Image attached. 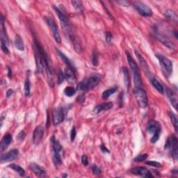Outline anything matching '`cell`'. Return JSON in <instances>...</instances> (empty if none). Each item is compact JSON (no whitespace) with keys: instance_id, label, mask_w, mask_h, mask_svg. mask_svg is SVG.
<instances>
[{"instance_id":"e575fe53","label":"cell","mask_w":178,"mask_h":178,"mask_svg":"<svg viewBox=\"0 0 178 178\" xmlns=\"http://www.w3.org/2000/svg\"><path fill=\"white\" fill-rule=\"evenodd\" d=\"M71 4L77 11L82 10V3L80 1H72Z\"/></svg>"},{"instance_id":"7a4b0ae2","label":"cell","mask_w":178,"mask_h":178,"mask_svg":"<svg viewBox=\"0 0 178 178\" xmlns=\"http://www.w3.org/2000/svg\"><path fill=\"white\" fill-rule=\"evenodd\" d=\"M100 78L99 76L96 75H93L88 79V80L81 81L78 84L77 86V89L80 91H88V90H92L97 86L99 82H100Z\"/></svg>"},{"instance_id":"5b68a950","label":"cell","mask_w":178,"mask_h":178,"mask_svg":"<svg viewBox=\"0 0 178 178\" xmlns=\"http://www.w3.org/2000/svg\"><path fill=\"white\" fill-rule=\"evenodd\" d=\"M45 20L47 24L49 27L50 29L51 30V32L52 33V36L56 42L59 44L61 43V38L60 36V33H59L57 25L55 23V22L52 19V17L50 16H45Z\"/></svg>"},{"instance_id":"8d00e7d4","label":"cell","mask_w":178,"mask_h":178,"mask_svg":"<svg viewBox=\"0 0 178 178\" xmlns=\"http://www.w3.org/2000/svg\"><path fill=\"white\" fill-rule=\"evenodd\" d=\"M148 157V154H140L137 156V157H135L134 159V162H143L144 160L146 159Z\"/></svg>"},{"instance_id":"7402d4cb","label":"cell","mask_w":178,"mask_h":178,"mask_svg":"<svg viewBox=\"0 0 178 178\" xmlns=\"http://www.w3.org/2000/svg\"><path fill=\"white\" fill-rule=\"evenodd\" d=\"M135 54H136V55H137L138 59V60H139L140 63H141V66L143 67V70H144V71H145V72L147 73V74H148V73H149V74L150 75L151 73L150 72L148 65V63H146V61H145V59H143V57L142 56H141V54H140V53H138V52H137V51H136V52H135Z\"/></svg>"},{"instance_id":"484cf974","label":"cell","mask_w":178,"mask_h":178,"mask_svg":"<svg viewBox=\"0 0 178 178\" xmlns=\"http://www.w3.org/2000/svg\"><path fill=\"white\" fill-rule=\"evenodd\" d=\"M150 81H151V83L152 84V86L154 87V89H156V90H157L158 92H159L160 93H163V91H164L163 86H162V84L157 80L156 78L151 77Z\"/></svg>"},{"instance_id":"8992f818","label":"cell","mask_w":178,"mask_h":178,"mask_svg":"<svg viewBox=\"0 0 178 178\" xmlns=\"http://www.w3.org/2000/svg\"><path fill=\"white\" fill-rule=\"evenodd\" d=\"M165 148L170 150L171 157L175 160H177L178 155L177 149V138L176 136H172L170 139L166 141Z\"/></svg>"},{"instance_id":"d6a6232c","label":"cell","mask_w":178,"mask_h":178,"mask_svg":"<svg viewBox=\"0 0 178 178\" xmlns=\"http://www.w3.org/2000/svg\"><path fill=\"white\" fill-rule=\"evenodd\" d=\"M75 93L76 90L72 86H67L64 90L65 95L67 96V97H72L75 94Z\"/></svg>"},{"instance_id":"f6af8a7d","label":"cell","mask_w":178,"mask_h":178,"mask_svg":"<svg viewBox=\"0 0 178 178\" xmlns=\"http://www.w3.org/2000/svg\"><path fill=\"white\" fill-rule=\"evenodd\" d=\"M118 4H120L121 6H123V7H129L130 5V3L128 1H125V0H121V1H118Z\"/></svg>"},{"instance_id":"9a60e30c","label":"cell","mask_w":178,"mask_h":178,"mask_svg":"<svg viewBox=\"0 0 178 178\" xmlns=\"http://www.w3.org/2000/svg\"><path fill=\"white\" fill-rule=\"evenodd\" d=\"M29 168L32 170V172H33L36 176L39 177H47V173L46 171L42 167V166L38 165L36 163H32L29 165Z\"/></svg>"},{"instance_id":"52a82bcc","label":"cell","mask_w":178,"mask_h":178,"mask_svg":"<svg viewBox=\"0 0 178 178\" xmlns=\"http://www.w3.org/2000/svg\"><path fill=\"white\" fill-rule=\"evenodd\" d=\"M155 56L159 60L160 66L162 67V68L165 70L168 75H171L173 72V63H172L171 61L168 58L165 57L164 56L159 54H157Z\"/></svg>"},{"instance_id":"7bdbcfd3","label":"cell","mask_w":178,"mask_h":178,"mask_svg":"<svg viewBox=\"0 0 178 178\" xmlns=\"http://www.w3.org/2000/svg\"><path fill=\"white\" fill-rule=\"evenodd\" d=\"M81 163L84 166H88L89 164V159L88 157H87L86 155H83L81 157Z\"/></svg>"},{"instance_id":"681fc988","label":"cell","mask_w":178,"mask_h":178,"mask_svg":"<svg viewBox=\"0 0 178 178\" xmlns=\"http://www.w3.org/2000/svg\"><path fill=\"white\" fill-rule=\"evenodd\" d=\"M49 126H50V114L49 112L47 111V125H46L47 128H49Z\"/></svg>"},{"instance_id":"30bf717a","label":"cell","mask_w":178,"mask_h":178,"mask_svg":"<svg viewBox=\"0 0 178 178\" xmlns=\"http://www.w3.org/2000/svg\"><path fill=\"white\" fill-rule=\"evenodd\" d=\"M134 7L141 15L144 17L151 16L152 15V11L148 5L143 2H136L134 3Z\"/></svg>"},{"instance_id":"cb8c5ba5","label":"cell","mask_w":178,"mask_h":178,"mask_svg":"<svg viewBox=\"0 0 178 178\" xmlns=\"http://www.w3.org/2000/svg\"><path fill=\"white\" fill-rule=\"evenodd\" d=\"M166 95L168 96V98L169 99V100H170L171 104L173 106L174 108L177 110V99H176V97H175L173 93L172 92L171 90L169 89H166Z\"/></svg>"},{"instance_id":"9c48e42d","label":"cell","mask_w":178,"mask_h":178,"mask_svg":"<svg viewBox=\"0 0 178 178\" xmlns=\"http://www.w3.org/2000/svg\"><path fill=\"white\" fill-rule=\"evenodd\" d=\"M154 35L155 36L158 41H159L160 43H162L163 45H165L166 47H167L168 48H170L171 50H175L176 49V45L173 43L170 39H168L166 36L163 35L162 33H161L159 32V31L157 30V29H155L154 31Z\"/></svg>"},{"instance_id":"e0dca14e","label":"cell","mask_w":178,"mask_h":178,"mask_svg":"<svg viewBox=\"0 0 178 178\" xmlns=\"http://www.w3.org/2000/svg\"><path fill=\"white\" fill-rule=\"evenodd\" d=\"M11 141H12V135L10 134H6L2 138L1 143H0V151H1V152H4L8 148V145L11 143Z\"/></svg>"},{"instance_id":"bcb514c9","label":"cell","mask_w":178,"mask_h":178,"mask_svg":"<svg viewBox=\"0 0 178 178\" xmlns=\"http://www.w3.org/2000/svg\"><path fill=\"white\" fill-rule=\"evenodd\" d=\"M123 93H121L119 96V101H118V104H119L120 107L123 106Z\"/></svg>"},{"instance_id":"d590c367","label":"cell","mask_w":178,"mask_h":178,"mask_svg":"<svg viewBox=\"0 0 178 178\" xmlns=\"http://www.w3.org/2000/svg\"><path fill=\"white\" fill-rule=\"evenodd\" d=\"M57 83L59 85H60V84L63 82V80H65V75H64V72H63V71L61 70H59L58 72V74H57Z\"/></svg>"},{"instance_id":"60d3db41","label":"cell","mask_w":178,"mask_h":178,"mask_svg":"<svg viewBox=\"0 0 178 178\" xmlns=\"http://www.w3.org/2000/svg\"><path fill=\"white\" fill-rule=\"evenodd\" d=\"M76 135H77V132H76V129L75 127H73L71 129V132H70V139H71L72 142L75 141Z\"/></svg>"},{"instance_id":"d6986e66","label":"cell","mask_w":178,"mask_h":178,"mask_svg":"<svg viewBox=\"0 0 178 178\" xmlns=\"http://www.w3.org/2000/svg\"><path fill=\"white\" fill-rule=\"evenodd\" d=\"M75 73H76V71H75L74 70L67 67L65 69V71H64L65 78H66V80L69 81H75L76 80Z\"/></svg>"},{"instance_id":"f35d334b","label":"cell","mask_w":178,"mask_h":178,"mask_svg":"<svg viewBox=\"0 0 178 178\" xmlns=\"http://www.w3.org/2000/svg\"><path fill=\"white\" fill-rule=\"evenodd\" d=\"M145 164L153 166L155 168H160L162 166V164L159 162H156V161H148V162H145Z\"/></svg>"},{"instance_id":"2e32d148","label":"cell","mask_w":178,"mask_h":178,"mask_svg":"<svg viewBox=\"0 0 178 178\" xmlns=\"http://www.w3.org/2000/svg\"><path fill=\"white\" fill-rule=\"evenodd\" d=\"M113 106H114V104H113V102H111L102 103L95 107L94 109H93V113L95 114H98L103 111H107V110L111 109L113 108Z\"/></svg>"},{"instance_id":"f907efd6","label":"cell","mask_w":178,"mask_h":178,"mask_svg":"<svg viewBox=\"0 0 178 178\" xmlns=\"http://www.w3.org/2000/svg\"><path fill=\"white\" fill-rule=\"evenodd\" d=\"M7 69H8V77L11 78V77H12V70H11V69L9 67H8Z\"/></svg>"},{"instance_id":"4316f807","label":"cell","mask_w":178,"mask_h":178,"mask_svg":"<svg viewBox=\"0 0 178 178\" xmlns=\"http://www.w3.org/2000/svg\"><path fill=\"white\" fill-rule=\"evenodd\" d=\"M15 47L20 51H24V42L22 41V38L20 36L17 35L15 36Z\"/></svg>"},{"instance_id":"ac0fdd59","label":"cell","mask_w":178,"mask_h":178,"mask_svg":"<svg viewBox=\"0 0 178 178\" xmlns=\"http://www.w3.org/2000/svg\"><path fill=\"white\" fill-rule=\"evenodd\" d=\"M56 51H57V53L59 54V56H60V57L62 59V60H63L64 61V63L67 65V66L70 67V68L74 70L75 71H76V68H75L74 65H73L72 61L70 60L68 57H67V56L65 55L63 52H61V51L59 50L56 49Z\"/></svg>"},{"instance_id":"d4e9b609","label":"cell","mask_w":178,"mask_h":178,"mask_svg":"<svg viewBox=\"0 0 178 178\" xmlns=\"http://www.w3.org/2000/svg\"><path fill=\"white\" fill-rule=\"evenodd\" d=\"M51 143H52V148H53V150L55 151V152H57L60 153L61 152H62L63 150V148H62V145L60 144V143L58 141L56 140L55 137L52 136V138H51Z\"/></svg>"},{"instance_id":"5bb4252c","label":"cell","mask_w":178,"mask_h":178,"mask_svg":"<svg viewBox=\"0 0 178 178\" xmlns=\"http://www.w3.org/2000/svg\"><path fill=\"white\" fill-rule=\"evenodd\" d=\"M19 154L18 149H13L1 157V163L10 162L17 159Z\"/></svg>"},{"instance_id":"8fae6325","label":"cell","mask_w":178,"mask_h":178,"mask_svg":"<svg viewBox=\"0 0 178 178\" xmlns=\"http://www.w3.org/2000/svg\"><path fill=\"white\" fill-rule=\"evenodd\" d=\"M65 118L64 109L62 107H59L54 109L52 114V120L53 123L54 125H58L63 121Z\"/></svg>"},{"instance_id":"74e56055","label":"cell","mask_w":178,"mask_h":178,"mask_svg":"<svg viewBox=\"0 0 178 178\" xmlns=\"http://www.w3.org/2000/svg\"><path fill=\"white\" fill-rule=\"evenodd\" d=\"M92 63H93V66H97L98 65V55L97 51L96 50H94L93 52Z\"/></svg>"},{"instance_id":"c3c4849f","label":"cell","mask_w":178,"mask_h":178,"mask_svg":"<svg viewBox=\"0 0 178 178\" xmlns=\"http://www.w3.org/2000/svg\"><path fill=\"white\" fill-rule=\"evenodd\" d=\"M84 100H85V98L84 97V95H80V97L77 98V101L80 103H83L84 102Z\"/></svg>"},{"instance_id":"f1b7e54d","label":"cell","mask_w":178,"mask_h":178,"mask_svg":"<svg viewBox=\"0 0 178 178\" xmlns=\"http://www.w3.org/2000/svg\"><path fill=\"white\" fill-rule=\"evenodd\" d=\"M164 15L166 16V18L170 19L173 21H177V14L174 12L173 11H172L171 9H167L164 12Z\"/></svg>"},{"instance_id":"b9f144b4","label":"cell","mask_w":178,"mask_h":178,"mask_svg":"<svg viewBox=\"0 0 178 178\" xmlns=\"http://www.w3.org/2000/svg\"><path fill=\"white\" fill-rule=\"evenodd\" d=\"M112 38H113V36H112V33L111 32H107L105 33V40L107 43H109L111 41Z\"/></svg>"},{"instance_id":"3957f363","label":"cell","mask_w":178,"mask_h":178,"mask_svg":"<svg viewBox=\"0 0 178 178\" xmlns=\"http://www.w3.org/2000/svg\"><path fill=\"white\" fill-rule=\"evenodd\" d=\"M147 130L149 134H152V137L150 140L151 143H156L159 140L161 130H162L160 124L154 120H150L147 125Z\"/></svg>"},{"instance_id":"4fadbf2b","label":"cell","mask_w":178,"mask_h":178,"mask_svg":"<svg viewBox=\"0 0 178 178\" xmlns=\"http://www.w3.org/2000/svg\"><path fill=\"white\" fill-rule=\"evenodd\" d=\"M44 137V128L43 126L39 125L36 127L33 133V143L35 145H39L41 143Z\"/></svg>"},{"instance_id":"277c9868","label":"cell","mask_w":178,"mask_h":178,"mask_svg":"<svg viewBox=\"0 0 178 178\" xmlns=\"http://www.w3.org/2000/svg\"><path fill=\"white\" fill-rule=\"evenodd\" d=\"M134 94L138 106L141 108L147 107L148 104V99L145 90L142 88H136L134 91Z\"/></svg>"},{"instance_id":"4dcf8cb0","label":"cell","mask_w":178,"mask_h":178,"mask_svg":"<svg viewBox=\"0 0 178 178\" xmlns=\"http://www.w3.org/2000/svg\"><path fill=\"white\" fill-rule=\"evenodd\" d=\"M169 117L171 118V120L172 123H173V125L174 126L175 130L176 132H177V128H178V120H177V115L174 114L173 112L169 111L168 112Z\"/></svg>"},{"instance_id":"f546056e","label":"cell","mask_w":178,"mask_h":178,"mask_svg":"<svg viewBox=\"0 0 178 178\" xmlns=\"http://www.w3.org/2000/svg\"><path fill=\"white\" fill-rule=\"evenodd\" d=\"M52 160H53L54 163L56 166L61 165V163H62V159H61V157L60 153H59V152H55V151L53 150Z\"/></svg>"},{"instance_id":"7c38bea8","label":"cell","mask_w":178,"mask_h":178,"mask_svg":"<svg viewBox=\"0 0 178 178\" xmlns=\"http://www.w3.org/2000/svg\"><path fill=\"white\" fill-rule=\"evenodd\" d=\"M53 8L54 10L55 11L56 14H57L59 20L61 21L62 24H63V26L66 28V29H68L70 26V22L69 20V18H67V15L65 14L63 10L55 7V6H53Z\"/></svg>"},{"instance_id":"603a6c76","label":"cell","mask_w":178,"mask_h":178,"mask_svg":"<svg viewBox=\"0 0 178 178\" xmlns=\"http://www.w3.org/2000/svg\"><path fill=\"white\" fill-rule=\"evenodd\" d=\"M70 34V38L71 39V41H72L73 43V46H74V49L77 52V53H80L81 52V47L80 43V41L78 40L76 36H73L71 33H69Z\"/></svg>"},{"instance_id":"ffe728a7","label":"cell","mask_w":178,"mask_h":178,"mask_svg":"<svg viewBox=\"0 0 178 178\" xmlns=\"http://www.w3.org/2000/svg\"><path fill=\"white\" fill-rule=\"evenodd\" d=\"M148 169L145 167H143V166H137V167H135L132 169L131 173L135 175V176H140L145 177L146 173H148Z\"/></svg>"},{"instance_id":"816d5d0a","label":"cell","mask_w":178,"mask_h":178,"mask_svg":"<svg viewBox=\"0 0 178 178\" xmlns=\"http://www.w3.org/2000/svg\"><path fill=\"white\" fill-rule=\"evenodd\" d=\"M13 90L12 89H8V91L7 93V98H9L10 96L13 94Z\"/></svg>"},{"instance_id":"ee69618b","label":"cell","mask_w":178,"mask_h":178,"mask_svg":"<svg viewBox=\"0 0 178 178\" xmlns=\"http://www.w3.org/2000/svg\"><path fill=\"white\" fill-rule=\"evenodd\" d=\"M25 137H26V134H25L24 131H21L20 132L18 136V138L19 139V141H22L24 139Z\"/></svg>"},{"instance_id":"1f68e13d","label":"cell","mask_w":178,"mask_h":178,"mask_svg":"<svg viewBox=\"0 0 178 178\" xmlns=\"http://www.w3.org/2000/svg\"><path fill=\"white\" fill-rule=\"evenodd\" d=\"M117 89H118L116 88V87H114V88H111V89H109L106 90H104V91L102 93V98L104 99V100L109 98L110 96L114 94V93L116 92Z\"/></svg>"},{"instance_id":"6da1fadb","label":"cell","mask_w":178,"mask_h":178,"mask_svg":"<svg viewBox=\"0 0 178 178\" xmlns=\"http://www.w3.org/2000/svg\"><path fill=\"white\" fill-rule=\"evenodd\" d=\"M126 56L127 59H128V63L129 65V67H130L132 73H133L134 81L136 88H142L143 82L142 80H141L139 68H138L137 62H136L133 59V58L132 57V56L129 52H126Z\"/></svg>"},{"instance_id":"44dd1931","label":"cell","mask_w":178,"mask_h":178,"mask_svg":"<svg viewBox=\"0 0 178 178\" xmlns=\"http://www.w3.org/2000/svg\"><path fill=\"white\" fill-rule=\"evenodd\" d=\"M123 77H124V82H125V85L128 90L130 88L131 82H130V76H129V70L126 67H123Z\"/></svg>"},{"instance_id":"ab89813d","label":"cell","mask_w":178,"mask_h":178,"mask_svg":"<svg viewBox=\"0 0 178 178\" xmlns=\"http://www.w3.org/2000/svg\"><path fill=\"white\" fill-rule=\"evenodd\" d=\"M92 171L93 174L96 175V176H99V175H100L102 173V171L100 168L97 165H93L92 166Z\"/></svg>"},{"instance_id":"836d02e7","label":"cell","mask_w":178,"mask_h":178,"mask_svg":"<svg viewBox=\"0 0 178 178\" xmlns=\"http://www.w3.org/2000/svg\"><path fill=\"white\" fill-rule=\"evenodd\" d=\"M24 95L26 97H28L31 93V82L29 79H27L24 82Z\"/></svg>"},{"instance_id":"7dc6e473","label":"cell","mask_w":178,"mask_h":178,"mask_svg":"<svg viewBox=\"0 0 178 178\" xmlns=\"http://www.w3.org/2000/svg\"><path fill=\"white\" fill-rule=\"evenodd\" d=\"M100 149H101V150L103 152H107V153H109V150L107 149L104 145H100Z\"/></svg>"},{"instance_id":"ba28073f","label":"cell","mask_w":178,"mask_h":178,"mask_svg":"<svg viewBox=\"0 0 178 178\" xmlns=\"http://www.w3.org/2000/svg\"><path fill=\"white\" fill-rule=\"evenodd\" d=\"M1 24H2V34H1V47L3 52L6 54H9V49H8V40L6 32V28L3 16L1 17Z\"/></svg>"},{"instance_id":"83f0119b","label":"cell","mask_w":178,"mask_h":178,"mask_svg":"<svg viewBox=\"0 0 178 178\" xmlns=\"http://www.w3.org/2000/svg\"><path fill=\"white\" fill-rule=\"evenodd\" d=\"M8 166H9V168H11V169H13V170L17 172V173H18L20 176H24L25 175L24 169L22 167H21L20 166L15 164V163H11V164H10Z\"/></svg>"}]
</instances>
